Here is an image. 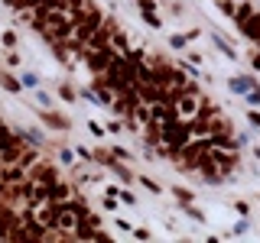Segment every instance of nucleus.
Instances as JSON below:
<instances>
[{
    "instance_id": "nucleus-1",
    "label": "nucleus",
    "mask_w": 260,
    "mask_h": 243,
    "mask_svg": "<svg viewBox=\"0 0 260 243\" xmlns=\"http://www.w3.org/2000/svg\"><path fill=\"white\" fill-rule=\"evenodd\" d=\"M43 123H46L49 130H59V133H68V130H72V120H68L62 110H52V107H49V110H43Z\"/></svg>"
},
{
    "instance_id": "nucleus-2",
    "label": "nucleus",
    "mask_w": 260,
    "mask_h": 243,
    "mask_svg": "<svg viewBox=\"0 0 260 243\" xmlns=\"http://www.w3.org/2000/svg\"><path fill=\"white\" fill-rule=\"evenodd\" d=\"M228 88H231L234 94H247L250 88H257V81H254L250 75H231V81H228Z\"/></svg>"
},
{
    "instance_id": "nucleus-3",
    "label": "nucleus",
    "mask_w": 260,
    "mask_h": 243,
    "mask_svg": "<svg viewBox=\"0 0 260 243\" xmlns=\"http://www.w3.org/2000/svg\"><path fill=\"white\" fill-rule=\"evenodd\" d=\"M0 88H3V91H10V94H20V91H23V81H20V78H13V75H7V72H0Z\"/></svg>"
},
{
    "instance_id": "nucleus-4",
    "label": "nucleus",
    "mask_w": 260,
    "mask_h": 243,
    "mask_svg": "<svg viewBox=\"0 0 260 243\" xmlns=\"http://www.w3.org/2000/svg\"><path fill=\"white\" fill-rule=\"evenodd\" d=\"M208 36H211V43L218 46V52H225L228 59H231V62H234V59H238V52H234V49H231V46L225 43V36H221V32H208Z\"/></svg>"
},
{
    "instance_id": "nucleus-5",
    "label": "nucleus",
    "mask_w": 260,
    "mask_h": 243,
    "mask_svg": "<svg viewBox=\"0 0 260 243\" xmlns=\"http://www.w3.org/2000/svg\"><path fill=\"white\" fill-rule=\"evenodd\" d=\"M185 46H189V32H173V36H169V49L185 52Z\"/></svg>"
},
{
    "instance_id": "nucleus-6",
    "label": "nucleus",
    "mask_w": 260,
    "mask_h": 243,
    "mask_svg": "<svg viewBox=\"0 0 260 243\" xmlns=\"http://www.w3.org/2000/svg\"><path fill=\"white\" fill-rule=\"evenodd\" d=\"M140 16H143V23H146L150 30H162V20H160V13L156 10H143Z\"/></svg>"
},
{
    "instance_id": "nucleus-7",
    "label": "nucleus",
    "mask_w": 260,
    "mask_h": 243,
    "mask_svg": "<svg viewBox=\"0 0 260 243\" xmlns=\"http://www.w3.org/2000/svg\"><path fill=\"white\" fill-rule=\"evenodd\" d=\"M173 198L179 201V204H192V201H195V195H192L189 188H182V185H176V188H173Z\"/></svg>"
},
{
    "instance_id": "nucleus-8",
    "label": "nucleus",
    "mask_w": 260,
    "mask_h": 243,
    "mask_svg": "<svg viewBox=\"0 0 260 243\" xmlns=\"http://www.w3.org/2000/svg\"><path fill=\"white\" fill-rule=\"evenodd\" d=\"M0 46H3L7 52L16 49V46H20V43H16V32H13V30H3V32H0Z\"/></svg>"
},
{
    "instance_id": "nucleus-9",
    "label": "nucleus",
    "mask_w": 260,
    "mask_h": 243,
    "mask_svg": "<svg viewBox=\"0 0 260 243\" xmlns=\"http://www.w3.org/2000/svg\"><path fill=\"white\" fill-rule=\"evenodd\" d=\"M20 81H23V88H39V75L23 68V72H20Z\"/></svg>"
},
{
    "instance_id": "nucleus-10",
    "label": "nucleus",
    "mask_w": 260,
    "mask_h": 243,
    "mask_svg": "<svg viewBox=\"0 0 260 243\" xmlns=\"http://www.w3.org/2000/svg\"><path fill=\"white\" fill-rule=\"evenodd\" d=\"M137 182H140V185H143V188H146V191H153V195H160V191H162V185H160V182L146 179V175H137Z\"/></svg>"
},
{
    "instance_id": "nucleus-11",
    "label": "nucleus",
    "mask_w": 260,
    "mask_h": 243,
    "mask_svg": "<svg viewBox=\"0 0 260 243\" xmlns=\"http://www.w3.org/2000/svg\"><path fill=\"white\" fill-rule=\"evenodd\" d=\"M117 201H120V204H130V208H133V204H137V195H133L130 188H117Z\"/></svg>"
},
{
    "instance_id": "nucleus-12",
    "label": "nucleus",
    "mask_w": 260,
    "mask_h": 243,
    "mask_svg": "<svg viewBox=\"0 0 260 243\" xmlns=\"http://www.w3.org/2000/svg\"><path fill=\"white\" fill-rule=\"evenodd\" d=\"M36 104L43 107V110H49V107H52V97H49V91H43V88H36Z\"/></svg>"
},
{
    "instance_id": "nucleus-13",
    "label": "nucleus",
    "mask_w": 260,
    "mask_h": 243,
    "mask_svg": "<svg viewBox=\"0 0 260 243\" xmlns=\"http://www.w3.org/2000/svg\"><path fill=\"white\" fill-rule=\"evenodd\" d=\"M247 230H250V221H247V217H244V214H241V221L234 224V230H231V237H244V233H247Z\"/></svg>"
},
{
    "instance_id": "nucleus-14",
    "label": "nucleus",
    "mask_w": 260,
    "mask_h": 243,
    "mask_svg": "<svg viewBox=\"0 0 260 243\" xmlns=\"http://www.w3.org/2000/svg\"><path fill=\"white\" fill-rule=\"evenodd\" d=\"M59 97H62V101H75L78 91H75L72 85H59Z\"/></svg>"
},
{
    "instance_id": "nucleus-15",
    "label": "nucleus",
    "mask_w": 260,
    "mask_h": 243,
    "mask_svg": "<svg viewBox=\"0 0 260 243\" xmlns=\"http://www.w3.org/2000/svg\"><path fill=\"white\" fill-rule=\"evenodd\" d=\"M72 159H75V149H72V146H62V149H59V162L72 166Z\"/></svg>"
},
{
    "instance_id": "nucleus-16",
    "label": "nucleus",
    "mask_w": 260,
    "mask_h": 243,
    "mask_svg": "<svg viewBox=\"0 0 260 243\" xmlns=\"http://www.w3.org/2000/svg\"><path fill=\"white\" fill-rule=\"evenodd\" d=\"M244 101H247L250 107H257V104H260V85H257V88H250L247 94H244Z\"/></svg>"
},
{
    "instance_id": "nucleus-17",
    "label": "nucleus",
    "mask_w": 260,
    "mask_h": 243,
    "mask_svg": "<svg viewBox=\"0 0 260 243\" xmlns=\"http://www.w3.org/2000/svg\"><path fill=\"white\" fill-rule=\"evenodd\" d=\"M114 227H117L120 233H133V224H130V221H124V217H114Z\"/></svg>"
},
{
    "instance_id": "nucleus-18",
    "label": "nucleus",
    "mask_w": 260,
    "mask_h": 243,
    "mask_svg": "<svg viewBox=\"0 0 260 243\" xmlns=\"http://www.w3.org/2000/svg\"><path fill=\"white\" fill-rule=\"evenodd\" d=\"M133 237H137V240H150L153 233L146 230V227H133Z\"/></svg>"
},
{
    "instance_id": "nucleus-19",
    "label": "nucleus",
    "mask_w": 260,
    "mask_h": 243,
    "mask_svg": "<svg viewBox=\"0 0 260 243\" xmlns=\"http://www.w3.org/2000/svg\"><path fill=\"white\" fill-rule=\"evenodd\" d=\"M120 130H127V123H120V120H111L108 123V133H120Z\"/></svg>"
},
{
    "instance_id": "nucleus-20",
    "label": "nucleus",
    "mask_w": 260,
    "mask_h": 243,
    "mask_svg": "<svg viewBox=\"0 0 260 243\" xmlns=\"http://www.w3.org/2000/svg\"><path fill=\"white\" fill-rule=\"evenodd\" d=\"M111 152H114V156H117V159H124V162H130V152H127V149H124V146H114V149H111Z\"/></svg>"
},
{
    "instance_id": "nucleus-21",
    "label": "nucleus",
    "mask_w": 260,
    "mask_h": 243,
    "mask_svg": "<svg viewBox=\"0 0 260 243\" xmlns=\"http://www.w3.org/2000/svg\"><path fill=\"white\" fill-rule=\"evenodd\" d=\"M247 123L254 130H260V114H257V110H250V114H247Z\"/></svg>"
},
{
    "instance_id": "nucleus-22",
    "label": "nucleus",
    "mask_w": 260,
    "mask_h": 243,
    "mask_svg": "<svg viewBox=\"0 0 260 243\" xmlns=\"http://www.w3.org/2000/svg\"><path fill=\"white\" fill-rule=\"evenodd\" d=\"M101 204H104V211H114V208H117V201H114V195H108V198L101 201Z\"/></svg>"
},
{
    "instance_id": "nucleus-23",
    "label": "nucleus",
    "mask_w": 260,
    "mask_h": 243,
    "mask_svg": "<svg viewBox=\"0 0 260 243\" xmlns=\"http://www.w3.org/2000/svg\"><path fill=\"white\" fill-rule=\"evenodd\" d=\"M88 130H91V133H95V137H104V127H101V123H95V120H91V123H88Z\"/></svg>"
}]
</instances>
